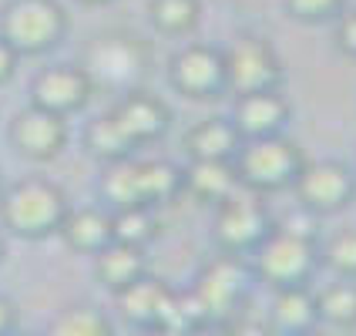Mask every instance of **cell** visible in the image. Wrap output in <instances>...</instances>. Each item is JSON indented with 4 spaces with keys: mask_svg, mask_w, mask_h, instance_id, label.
Here are the masks:
<instances>
[{
    "mask_svg": "<svg viewBox=\"0 0 356 336\" xmlns=\"http://www.w3.org/2000/svg\"><path fill=\"white\" fill-rule=\"evenodd\" d=\"M269 216L262 209L252 192H229L218 202V216H216V236L222 242V249L229 253H242V249H256L262 236L269 232Z\"/></svg>",
    "mask_w": 356,
    "mask_h": 336,
    "instance_id": "cell-6",
    "label": "cell"
},
{
    "mask_svg": "<svg viewBox=\"0 0 356 336\" xmlns=\"http://www.w3.org/2000/svg\"><path fill=\"white\" fill-rule=\"evenodd\" d=\"M81 3H108V0H81Z\"/></svg>",
    "mask_w": 356,
    "mask_h": 336,
    "instance_id": "cell-32",
    "label": "cell"
},
{
    "mask_svg": "<svg viewBox=\"0 0 356 336\" xmlns=\"http://www.w3.org/2000/svg\"><path fill=\"white\" fill-rule=\"evenodd\" d=\"M152 20L165 34H185L198 20V0H152Z\"/></svg>",
    "mask_w": 356,
    "mask_h": 336,
    "instance_id": "cell-25",
    "label": "cell"
},
{
    "mask_svg": "<svg viewBox=\"0 0 356 336\" xmlns=\"http://www.w3.org/2000/svg\"><path fill=\"white\" fill-rule=\"evenodd\" d=\"M316 317L333 326H353L356 323V282H337L316 299Z\"/></svg>",
    "mask_w": 356,
    "mask_h": 336,
    "instance_id": "cell-24",
    "label": "cell"
},
{
    "mask_svg": "<svg viewBox=\"0 0 356 336\" xmlns=\"http://www.w3.org/2000/svg\"><path fill=\"white\" fill-rule=\"evenodd\" d=\"M64 216H67V198L54 182H44V178L17 182L0 198L3 225L24 239H40L47 232H58Z\"/></svg>",
    "mask_w": 356,
    "mask_h": 336,
    "instance_id": "cell-1",
    "label": "cell"
},
{
    "mask_svg": "<svg viewBox=\"0 0 356 336\" xmlns=\"http://www.w3.org/2000/svg\"><path fill=\"white\" fill-rule=\"evenodd\" d=\"M289 118V104L276 88H262V91H245L238 95L236 104V125L238 135L245 138H262V135H279V128Z\"/></svg>",
    "mask_w": 356,
    "mask_h": 336,
    "instance_id": "cell-11",
    "label": "cell"
},
{
    "mask_svg": "<svg viewBox=\"0 0 356 336\" xmlns=\"http://www.w3.org/2000/svg\"><path fill=\"white\" fill-rule=\"evenodd\" d=\"M17 58H20L17 51L0 38V84H7V81L14 78V71H17Z\"/></svg>",
    "mask_w": 356,
    "mask_h": 336,
    "instance_id": "cell-30",
    "label": "cell"
},
{
    "mask_svg": "<svg viewBox=\"0 0 356 336\" xmlns=\"http://www.w3.org/2000/svg\"><path fill=\"white\" fill-rule=\"evenodd\" d=\"M98 256V279L118 293L128 282H135L138 276H145V256H141V246H131V242H118L111 239L104 249L95 253Z\"/></svg>",
    "mask_w": 356,
    "mask_h": 336,
    "instance_id": "cell-17",
    "label": "cell"
},
{
    "mask_svg": "<svg viewBox=\"0 0 356 336\" xmlns=\"http://www.w3.org/2000/svg\"><path fill=\"white\" fill-rule=\"evenodd\" d=\"M185 148L192 159H236L238 128L225 118H205L185 135Z\"/></svg>",
    "mask_w": 356,
    "mask_h": 336,
    "instance_id": "cell-19",
    "label": "cell"
},
{
    "mask_svg": "<svg viewBox=\"0 0 356 336\" xmlns=\"http://www.w3.org/2000/svg\"><path fill=\"white\" fill-rule=\"evenodd\" d=\"M316 319V296L302 286H279L276 299H273V326L286 330V333H299V330H309Z\"/></svg>",
    "mask_w": 356,
    "mask_h": 336,
    "instance_id": "cell-20",
    "label": "cell"
},
{
    "mask_svg": "<svg viewBox=\"0 0 356 336\" xmlns=\"http://www.w3.org/2000/svg\"><path fill=\"white\" fill-rule=\"evenodd\" d=\"M111 115L124 128V135L135 141V145H145V141H155L165 135L168 128V108L161 104L155 95H145V91H131L111 108Z\"/></svg>",
    "mask_w": 356,
    "mask_h": 336,
    "instance_id": "cell-12",
    "label": "cell"
},
{
    "mask_svg": "<svg viewBox=\"0 0 356 336\" xmlns=\"http://www.w3.org/2000/svg\"><path fill=\"white\" fill-rule=\"evenodd\" d=\"M299 20H330L343 10V0H286Z\"/></svg>",
    "mask_w": 356,
    "mask_h": 336,
    "instance_id": "cell-28",
    "label": "cell"
},
{
    "mask_svg": "<svg viewBox=\"0 0 356 336\" xmlns=\"http://www.w3.org/2000/svg\"><path fill=\"white\" fill-rule=\"evenodd\" d=\"M64 141H67V125H64V115H58V111L34 104V108L20 111L14 121V145L24 159H54V155H60Z\"/></svg>",
    "mask_w": 356,
    "mask_h": 336,
    "instance_id": "cell-9",
    "label": "cell"
},
{
    "mask_svg": "<svg viewBox=\"0 0 356 336\" xmlns=\"http://www.w3.org/2000/svg\"><path fill=\"white\" fill-rule=\"evenodd\" d=\"M135 175H138V195L145 205L168 202L181 189V172L168 161H135Z\"/></svg>",
    "mask_w": 356,
    "mask_h": 336,
    "instance_id": "cell-22",
    "label": "cell"
},
{
    "mask_svg": "<svg viewBox=\"0 0 356 336\" xmlns=\"http://www.w3.org/2000/svg\"><path fill=\"white\" fill-rule=\"evenodd\" d=\"M91 67L111 84H128L145 67V51L135 38H101L91 47Z\"/></svg>",
    "mask_w": 356,
    "mask_h": 336,
    "instance_id": "cell-14",
    "label": "cell"
},
{
    "mask_svg": "<svg viewBox=\"0 0 356 336\" xmlns=\"http://www.w3.org/2000/svg\"><path fill=\"white\" fill-rule=\"evenodd\" d=\"M14 323H17V310H14V303L0 296V333L14 330Z\"/></svg>",
    "mask_w": 356,
    "mask_h": 336,
    "instance_id": "cell-31",
    "label": "cell"
},
{
    "mask_svg": "<svg viewBox=\"0 0 356 336\" xmlns=\"http://www.w3.org/2000/svg\"><path fill=\"white\" fill-rule=\"evenodd\" d=\"M0 256H3V239H0Z\"/></svg>",
    "mask_w": 356,
    "mask_h": 336,
    "instance_id": "cell-33",
    "label": "cell"
},
{
    "mask_svg": "<svg viewBox=\"0 0 356 336\" xmlns=\"http://www.w3.org/2000/svg\"><path fill=\"white\" fill-rule=\"evenodd\" d=\"M67 27L58 0H10L0 17V38L17 54H40L54 47Z\"/></svg>",
    "mask_w": 356,
    "mask_h": 336,
    "instance_id": "cell-2",
    "label": "cell"
},
{
    "mask_svg": "<svg viewBox=\"0 0 356 336\" xmlns=\"http://www.w3.org/2000/svg\"><path fill=\"white\" fill-rule=\"evenodd\" d=\"M296 195L309 212H337L353 198L356 182L346 165L339 161H316L302 165L296 175Z\"/></svg>",
    "mask_w": 356,
    "mask_h": 336,
    "instance_id": "cell-7",
    "label": "cell"
},
{
    "mask_svg": "<svg viewBox=\"0 0 356 336\" xmlns=\"http://www.w3.org/2000/svg\"><path fill=\"white\" fill-rule=\"evenodd\" d=\"M316 262V239L306 229H269L262 242L256 246V266L259 273L276 282V286H293L309 276Z\"/></svg>",
    "mask_w": 356,
    "mask_h": 336,
    "instance_id": "cell-4",
    "label": "cell"
},
{
    "mask_svg": "<svg viewBox=\"0 0 356 336\" xmlns=\"http://www.w3.org/2000/svg\"><path fill=\"white\" fill-rule=\"evenodd\" d=\"M172 84L178 91H185L188 98H209L225 88V61L222 51L192 44L185 51H178L172 61Z\"/></svg>",
    "mask_w": 356,
    "mask_h": 336,
    "instance_id": "cell-8",
    "label": "cell"
},
{
    "mask_svg": "<svg viewBox=\"0 0 356 336\" xmlns=\"http://www.w3.org/2000/svg\"><path fill=\"white\" fill-rule=\"evenodd\" d=\"M222 61H225V84L236 88L238 95L276 88L282 78L276 51L266 38H238L229 51H222Z\"/></svg>",
    "mask_w": 356,
    "mask_h": 336,
    "instance_id": "cell-5",
    "label": "cell"
},
{
    "mask_svg": "<svg viewBox=\"0 0 356 336\" xmlns=\"http://www.w3.org/2000/svg\"><path fill=\"white\" fill-rule=\"evenodd\" d=\"M326 262L343 273V276H356V229H346L339 236L330 239L326 246Z\"/></svg>",
    "mask_w": 356,
    "mask_h": 336,
    "instance_id": "cell-27",
    "label": "cell"
},
{
    "mask_svg": "<svg viewBox=\"0 0 356 336\" xmlns=\"http://www.w3.org/2000/svg\"><path fill=\"white\" fill-rule=\"evenodd\" d=\"M58 232L64 236V242H67L71 249H81V253H98V249H104V246L115 239L111 216L101 212V209H78V212H67Z\"/></svg>",
    "mask_w": 356,
    "mask_h": 336,
    "instance_id": "cell-18",
    "label": "cell"
},
{
    "mask_svg": "<svg viewBox=\"0 0 356 336\" xmlns=\"http://www.w3.org/2000/svg\"><path fill=\"white\" fill-rule=\"evenodd\" d=\"M51 330L60 336H101V333H111V323L101 317L98 310H91V306H71V310H64L54 319Z\"/></svg>",
    "mask_w": 356,
    "mask_h": 336,
    "instance_id": "cell-26",
    "label": "cell"
},
{
    "mask_svg": "<svg viewBox=\"0 0 356 336\" xmlns=\"http://www.w3.org/2000/svg\"><path fill=\"white\" fill-rule=\"evenodd\" d=\"M115 296H118L124 319H131L138 326H161V317H165V310L172 303V289L161 279L138 276L135 282H128L124 289H118Z\"/></svg>",
    "mask_w": 356,
    "mask_h": 336,
    "instance_id": "cell-15",
    "label": "cell"
},
{
    "mask_svg": "<svg viewBox=\"0 0 356 336\" xmlns=\"http://www.w3.org/2000/svg\"><path fill=\"white\" fill-rule=\"evenodd\" d=\"M84 141H88L91 155H95V159H101V161L128 159V155H131V148H138L135 141L124 135V128L115 121V115H111V111L88 125V135H84Z\"/></svg>",
    "mask_w": 356,
    "mask_h": 336,
    "instance_id": "cell-21",
    "label": "cell"
},
{
    "mask_svg": "<svg viewBox=\"0 0 356 336\" xmlns=\"http://www.w3.org/2000/svg\"><path fill=\"white\" fill-rule=\"evenodd\" d=\"M236 172L238 182L249 185L252 192H276L293 185L302 168V155L293 141L279 138V135H262L252 138L242 152H236Z\"/></svg>",
    "mask_w": 356,
    "mask_h": 336,
    "instance_id": "cell-3",
    "label": "cell"
},
{
    "mask_svg": "<svg viewBox=\"0 0 356 336\" xmlns=\"http://www.w3.org/2000/svg\"><path fill=\"white\" fill-rule=\"evenodd\" d=\"M242 289H245L242 266H238L236 259H216V262L202 273V279H198L195 296L202 299L205 313L212 319V317H222V313H232V306L238 303Z\"/></svg>",
    "mask_w": 356,
    "mask_h": 336,
    "instance_id": "cell-13",
    "label": "cell"
},
{
    "mask_svg": "<svg viewBox=\"0 0 356 336\" xmlns=\"http://www.w3.org/2000/svg\"><path fill=\"white\" fill-rule=\"evenodd\" d=\"M337 38H339V47H343L346 54H353L356 58V10L339 20V34Z\"/></svg>",
    "mask_w": 356,
    "mask_h": 336,
    "instance_id": "cell-29",
    "label": "cell"
},
{
    "mask_svg": "<svg viewBox=\"0 0 356 336\" xmlns=\"http://www.w3.org/2000/svg\"><path fill=\"white\" fill-rule=\"evenodd\" d=\"M155 205H121L111 216V229L118 242H131V246H145L155 236L159 222H155Z\"/></svg>",
    "mask_w": 356,
    "mask_h": 336,
    "instance_id": "cell-23",
    "label": "cell"
},
{
    "mask_svg": "<svg viewBox=\"0 0 356 336\" xmlns=\"http://www.w3.org/2000/svg\"><path fill=\"white\" fill-rule=\"evenodd\" d=\"M181 189L202 202H222L238 189V172L232 159H192L188 172L181 175Z\"/></svg>",
    "mask_w": 356,
    "mask_h": 336,
    "instance_id": "cell-16",
    "label": "cell"
},
{
    "mask_svg": "<svg viewBox=\"0 0 356 336\" xmlns=\"http://www.w3.org/2000/svg\"><path fill=\"white\" fill-rule=\"evenodd\" d=\"M88 95H91V74L84 67H74V64L47 67L34 81V104L47 108V111H58V115L78 111L88 101Z\"/></svg>",
    "mask_w": 356,
    "mask_h": 336,
    "instance_id": "cell-10",
    "label": "cell"
}]
</instances>
